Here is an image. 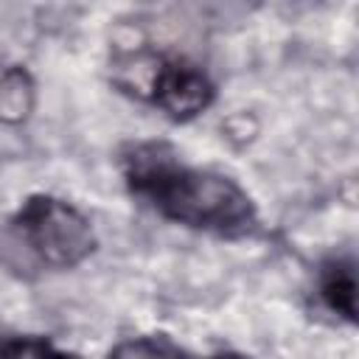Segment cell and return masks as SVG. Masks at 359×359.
<instances>
[{
  "label": "cell",
  "instance_id": "3957f363",
  "mask_svg": "<svg viewBox=\"0 0 359 359\" xmlns=\"http://www.w3.org/2000/svg\"><path fill=\"white\" fill-rule=\"evenodd\" d=\"M22 244L50 269H73L95 250V233L84 213L56 196H28L14 216Z\"/></svg>",
  "mask_w": 359,
  "mask_h": 359
},
{
  "label": "cell",
  "instance_id": "277c9868",
  "mask_svg": "<svg viewBox=\"0 0 359 359\" xmlns=\"http://www.w3.org/2000/svg\"><path fill=\"white\" fill-rule=\"evenodd\" d=\"M320 300L342 320H356V272L351 258H331L320 269Z\"/></svg>",
  "mask_w": 359,
  "mask_h": 359
},
{
  "label": "cell",
  "instance_id": "ba28073f",
  "mask_svg": "<svg viewBox=\"0 0 359 359\" xmlns=\"http://www.w3.org/2000/svg\"><path fill=\"white\" fill-rule=\"evenodd\" d=\"M208 359H247V356L233 353V351H222V353H213V356H208Z\"/></svg>",
  "mask_w": 359,
  "mask_h": 359
},
{
  "label": "cell",
  "instance_id": "8992f818",
  "mask_svg": "<svg viewBox=\"0 0 359 359\" xmlns=\"http://www.w3.org/2000/svg\"><path fill=\"white\" fill-rule=\"evenodd\" d=\"M107 359H188L168 337H132L118 342Z\"/></svg>",
  "mask_w": 359,
  "mask_h": 359
},
{
  "label": "cell",
  "instance_id": "52a82bcc",
  "mask_svg": "<svg viewBox=\"0 0 359 359\" xmlns=\"http://www.w3.org/2000/svg\"><path fill=\"white\" fill-rule=\"evenodd\" d=\"M0 359H79V356L56 348L45 337L14 334V337H0Z\"/></svg>",
  "mask_w": 359,
  "mask_h": 359
},
{
  "label": "cell",
  "instance_id": "7a4b0ae2",
  "mask_svg": "<svg viewBox=\"0 0 359 359\" xmlns=\"http://www.w3.org/2000/svg\"><path fill=\"white\" fill-rule=\"evenodd\" d=\"M112 81L160 107L174 121H191L213 104L210 79L191 62L160 53H126L115 59Z\"/></svg>",
  "mask_w": 359,
  "mask_h": 359
},
{
  "label": "cell",
  "instance_id": "6da1fadb",
  "mask_svg": "<svg viewBox=\"0 0 359 359\" xmlns=\"http://www.w3.org/2000/svg\"><path fill=\"white\" fill-rule=\"evenodd\" d=\"M123 177L135 196L177 224L224 238H241L258 227L255 202L236 180L188 165L165 143L132 146L123 154Z\"/></svg>",
  "mask_w": 359,
  "mask_h": 359
},
{
  "label": "cell",
  "instance_id": "5b68a950",
  "mask_svg": "<svg viewBox=\"0 0 359 359\" xmlns=\"http://www.w3.org/2000/svg\"><path fill=\"white\" fill-rule=\"evenodd\" d=\"M36 104V87L25 67H6L0 73V123L17 126L28 121Z\"/></svg>",
  "mask_w": 359,
  "mask_h": 359
}]
</instances>
